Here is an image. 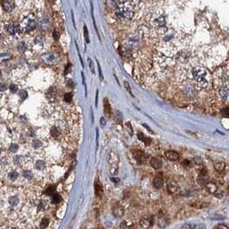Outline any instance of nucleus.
<instances>
[{"instance_id": "nucleus-1", "label": "nucleus", "mask_w": 229, "mask_h": 229, "mask_svg": "<svg viewBox=\"0 0 229 229\" xmlns=\"http://www.w3.org/2000/svg\"><path fill=\"white\" fill-rule=\"evenodd\" d=\"M24 205V198L18 191H10L0 196V209L9 218L15 219Z\"/></svg>"}, {"instance_id": "nucleus-2", "label": "nucleus", "mask_w": 229, "mask_h": 229, "mask_svg": "<svg viewBox=\"0 0 229 229\" xmlns=\"http://www.w3.org/2000/svg\"><path fill=\"white\" fill-rule=\"evenodd\" d=\"M192 80L195 88L203 89L209 87L211 82V74L207 69L198 66L192 71Z\"/></svg>"}, {"instance_id": "nucleus-3", "label": "nucleus", "mask_w": 229, "mask_h": 229, "mask_svg": "<svg viewBox=\"0 0 229 229\" xmlns=\"http://www.w3.org/2000/svg\"><path fill=\"white\" fill-rule=\"evenodd\" d=\"M111 4L114 5L115 14L118 17L125 19H132L134 15L135 2L116 1V2H111Z\"/></svg>"}, {"instance_id": "nucleus-4", "label": "nucleus", "mask_w": 229, "mask_h": 229, "mask_svg": "<svg viewBox=\"0 0 229 229\" xmlns=\"http://www.w3.org/2000/svg\"><path fill=\"white\" fill-rule=\"evenodd\" d=\"M215 82L218 87H229V70L219 69L214 73Z\"/></svg>"}, {"instance_id": "nucleus-5", "label": "nucleus", "mask_w": 229, "mask_h": 229, "mask_svg": "<svg viewBox=\"0 0 229 229\" xmlns=\"http://www.w3.org/2000/svg\"><path fill=\"white\" fill-rule=\"evenodd\" d=\"M35 23H36V16H35V14L30 13V14H28L27 16H25L24 18L22 20L20 26L22 27L23 31L29 32L35 28Z\"/></svg>"}, {"instance_id": "nucleus-6", "label": "nucleus", "mask_w": 229, "mask_h": 229, "mask_svg": "<svg viewBox=\"0 0 229 229\" xmlns=\"http://www.w3.org/2000/svg\"><path fill=\"white\" fill-rule=\"evenodd\" d=\"M4 31L10 36H16L20 35L23 32L22 27L20 26V24L17 23H13V22H7L4 25Z\"/></svg>"}, {"instance_id": "nucleus-7", "label": "nucleus", "mask_w": 229, "mask_h": 229, "mask_svg": "<svg viewBox=\"0 0 229 229\" xmlns=\"http://www.w3.org/2000/svg\"><path fill=\"white\" fill-rule=\"evenodd\" d=\"M152 24L157 29H160L166 26V19L162 15H156L152 18Z\"/></svg>"}, {"instance_id": "nucleus-8", "label": "nucleus", "mask_w": 229, "mask_h": 229, "mask_svg": "<svg viewBox=\"0 0 229 229\" xmlns=\"http://www.w3.org/2000/svg\"><path fill=\"white\" fill-rule=\"evenodd\" d=\"M205 186H206L207 190H208L210 193L213 194V195H214V196H218V197H221V196H223V193L221 192V191L219 189V187L216 185V184H214V182H211V181L207 182V183L205 184Z\"/></svg>"}, {"instance_id": "nucleus-9", "label": "nucleus", "mask_w": 229, "mask_h": 229, "mask_svg": "<svg viewBox=\"0 0 229 229\" xmlns=\"http://www.w3.org/2000/svg\"><path fill=\"white\" fill-rule=\"evenodd\" d=\"M153 224V216L152 215H145L140 220V225L142 228L148 229Z\"/></svg>"}, {"instance_id": "nucleus-10", "label": "nucleus", "mask_w": 229, "mask_h": 229, "mask_svg": "<svg viewBox=\"0 0 229 229\" xmlns=\"http://www.w3.org/2000/svg\"><path fill=\"white\" fill-rule=\"evenodd\" d=\"M5 176L9 179V181H16L20 178V173H18L17 170L12 169V168H7L6 169V173H5Z\"/></svg>"}, {"instance_id": "nucleus-11", "label": "nucleus", "mask_w": 229, "mask_h": 229, "mask_svg": "<svg viewBox=\"0 0 229 229\" xmlns=\"http://www.w3.org/2000/svg\"><path fill=\"white\" fill-rule=\"evenodd\" d=\"M112 213L114 215V216L115 217H123L124 215V208L119 203H116L113 206V209H112Z\"/></svg>"}, {"instance_id": "nucleus-12", "label": "nucleus", "mask_w": 229, "mask_h": 229, "mask_svg": "<svg viewBox=\"0 0 229 229\" xmlns=\"http://www.w3.org/2000/svg\"><path fill=\"white\" fill-rule=\"evenodd\" d=\"M167 191L171 195L177 193L179 191V185L176 181H173V180L169 181L167 183Z\"/></svg>"}, {"instance_id": "nucleus-13", "label": "nucleus", "mask_w": 229, "mask_h": 229, "mask_svg": "<svg viewBox=\"0 0 229 229\" xmlns=\"http://www.w3.org/2000/svg\"><path fill=\"white\" fill-rule=\"evenodd\" d=\"M165 156L171 161H177L180 159V155L179 154L174 151V150H168L166 151L165 153Z\"/></svg>"}, {"instance_id": "nucleus-14", "label": "nucleus", "mask_w": 229, "mask_h": 229, "mask_svg": "<svg viewBox=\"0 0 229 229\" xmlns=\"http://www.w3.org/2000/svg\"><path fill=\"white\" fill-rule=\"evenodd\" d=\"M133 156H134V159L137 160V162L139 164H143L145 161H146V159H147V156L145 155V153L141 150H136L133 152Z\"/></svg>"}, {"instance_id": "nucleus-15", "label": "nucleus", "mask_w": 229, "mask_h": 229, "mask_svg": "<svg viewBox=\"0 0 229 229\" xmlns=\"http://www.w3.org/2000/svg\"><path fill=\"white\" fill-rule=\"evenodd\" d=\"M219 95L224 100H229V87H218Z\"/></svg>"}, {"instance_id": "nucleus-16", "label": "nucleus", "mask_w": 229, "mask_h": 229, "mask_svg": "<svg viewBox=\"0 0 229 229\" xmlns=\"http://www.w3.org/2000/svg\"><path fill=\"white\" fill-rule=\"evenodd\" d=\"M152 185L156 188V189H161L164 185V179H163V176L161 174H157L156 176L154 177L153 181H152Z\"/></svg>"}, {"instance_id": "nucleus-17", "label": "nucleus", "mask_w": 229, "mask_h": 229, "mask_svg": "<svg viewBox=\"0 0 229 229\" xmlns=\"http://www.w3.org/2000/svg\"><path fill=\"white\" fill-rule=\"evenodd\" d=\"M0 4H1L2 7L4 8V9L7 13L11 12L14 9V7H15V3L12 2V1H1Z\"/></svg>"}, {"instance_id": "nucleus-18", "label": "nucleus", "mask_w": 229, "mask_h": 229, "mask_svg": "<svg viewBox=\"0 0 229 229\" xmlns=\"http://www.w3.org/2000/svg\"><path fill=\"white\" fill-rule=\"evenodd\" d=\"M42 59H43V61H44L45 63L53 64V63L58 61L59 57H58V55H56V54L51 53V54H46V55H44V56L42 57Z\"/></svg>"}, {"instance_id": "nucleus-19", "label": "nucleus", "mask_w": 229, "mask_h": 229, "mask_svg": "<svg viewBox=\"0 0 229 229\" xmlns=\"http://www.w3.org/2000/svg\"><path fill=\"white\" fill-rule=\"evenodd\" d=\"M94 187H95V194H96V196H97V197H101L103 196V194H104V189H103V185L100 183L99 180L95 181Z\"/></svg>"}, {"instance_id": "nucleus-20", "label": "nucleus", "mask_w": 229, "mask_h": 229, "mask_svg": "<svg viewBox=\"0 0 229 229\" xmlns=\"http://www.w3.org/2000/svg\"><path fill=\"white\" fill-rule=\"evenodd\" d=\"M150 165L156 170H159L162 167V161L158 158H152L150 160Z\"/></svg>"}, {"instance_id": "nucleus-21", "label": "nucleus", "mask_w": 229, "mask_h": 229, "mask_svg": "<svg viewBox=\"0 0 229 229\" xmlns=\"http://www.w3.org/2000/svg\"><path fill=\"white\" fill-rule=\"evenodd\" d=\"M34 167H35V169L36 172L41 173V172H43L45 170L46 164H45V162L43 160H37L35 163V166H34Z\"/></svg>"}, {"instance_id": "nucleus-22", "label": "nucleus", "mask_w": 229, "mask_h": 229, "mask_svg": "<svg viewBox=\"0 0 229 229\" xmlns=\"http://www.w3.org/2000/svg\"><path fill=\"white\" fill-rule=\"evenodd\" d=\"M214 169H215L217 172L222 173V172H224L225 169H226V164H225V162H223V161H217V162L214 163Z\"/></svg>"}, {"instance_id": "nucleus-23", "label": "nucleus", "mask_w": 229, "mask_h": 229, "mask_svg": "<svg viewBox=\"0 0 229 229\" xmlns=\"http://www.w3.org/2000/svg\"><path fill=\"white\" fill-rule=\"evenodd\" d=\"M137 137H138V139H139V140H141V142H144V144H145V145H147V146L150 145V144H151V142H152L151 138L147 137H146V136H145L144 134H142V133H138Z\"/></svg>"}, {"instance_id": "nucleus-24", "label": "nucleus", "mask_w": 229, "mask_h": 229, "mask_svg": "<svg viewBox=\"0 0 229 229\" xmlns=\"http://www.w3.org/2000/svg\"><path fill=\"white\" fill-rule=\"evenodd\" d=\"M104 113H105L108 117H110V115H111V107H110V105H109V102L108 99H104Z\"/></svg>"}, {"instance_id": "nucleus-25", "label": "nucleus", "mask_w": 229, "mask_h": 229, "mask_svg": "<svg viewBox=\"0 0 229 229\" xmlns=\"http://www.w3.org/2000/svg\"><path fill=\"white\" fill-rule=\"evenodd\" d=\"M158 225H159V227L160 228H166V227L168 225V221H167V219H166V216H164V215L160 216V217L159 218Z\"/></svg>"}, {"instance_id": "nucleus-26", "label": "nucleus", "mask_w": 229, "mask_h": 229, "mask_svg": "<svg viewBox=\"0 0 229 229\" xmlns=\"http://www.w3.org/2000/svg\"><path fill=\"white\" fill-rule=\"evenodd\" d=\"M120 229H133V224L130 221L124 220L120 225Z\"/></svg>"}, {"instance_id": "nucleus-27", "label": "nucleus", "mask_w": 229, "mask_h": 229, "mask_svg": "<svg viewBox=\"0 0 229 229\" xmlns=\"http://www.w3.org/2000/svg\"><path fill=\"white\" fill-rule=\"evenodd\" d=\"M49 225V220L47 217H44L42 218V220L41 221V224H40V228L42 229H47V227Z\"/></svg>"}, {"instance_id": "nucleus-28", "label": "nucleus", "mask_w": 229, "mask_h": 229, "mask_svg": "<svg viewBox=\"0 0 229 229\" xmlns=\"http://www.w3.org/2000/svg\"><path fill=\"white\" fill-rule=\"evenodd\" d=\"M196 227V225L193 222H186L185 223L180 229H195Z\"/></svg>"}, {"instance_id": "nucleus-29", "label": "nucleus", "mask_w": 229, "mask_h": 229, "mask_svg": "<svg viewBox=\"0 0 229 229\" xmlns=\"http://www.w3.org/2000/svg\"><path fill=\"white\" fill-rule=\"evenodd\" d=\"M193 207L196 208V209H203V208H206L207 206H209V203H201V202H195L194 203L191 204Z\"/></svg>"}, {"instance_id": "nucleus-30", "label": "nucleus", "mask_w": 229, "mask_h": 229, "mask_svg": "<svg viewBox=\"0 0 229 229\" xmlns=\"http://www.w3.org/2000/svg\"><path fill=\"white\" fill-rule=\"evenodd\" d=\"M40 27L42 30L44 29H47L48 27V19L47 18H44L41 21V23H40Z\"/></svg>"}, {"instance_id": "nucleus-31", "label": "nucleus", "mask_w": 229, "mask_h": 229, "mask_svg": "<svg viewBox=\"0 0 229 229\" xmlns=\"http://www.w3.org/2000/svg\"><path fill=\"white\" fill-rule=\"evenodd\" d=\"M18 51H19L21 53H24L27 49V46L26 44H25V42H23H23H20V44L18 45Z\"/></svg>"}, {"instance_id": "nucleus-32", "label": "nucleus", "mask_w": 229, "mask_h": 229, "mask_svg": "<svg viewBox=\"0 0 229 229\" xmlns=\"http://www.w3.org/2000/svg\"><path fill=\"white\" fill-rule=\"evenodd\" d=\"M52 201H53V203H60L61 201V196L58 193H54L52 196Z\"/></svg>"}, {"instance_id": "nucleus-33", "label": "nucleus", "mask_w": 229, "mask_h": 229, "mask_svg": "<svg viewBox=\"0 0 229 229\" xmlns=\"http://www.w3.org/2000/svg\"><path fill=\"white\" fill-rule=\"evenodd\" d=\"M84 36H85V40L86 41V43H90V38H89V32L87 29L86 25L84 26Z\"/></svg>"}, {"instance_id": "nucleus-34", "label": "nucleus", "mask_w": 229, "mask_h": 229, "mask_svg": "<svg viewBox=\"0 0 229 229\" xmlns=\"http://www.w3.org/2000/svg\"><path fill=\"white\" fill-rule=\"evenodd\" d=\"M71 100H72V95L71 93L66 94L65 96H64V101L66 102V103H70V102H71Z\"/></svg>"}, {"instance_id": "nucleus-35", "label": "nucleus", "mask_w": 229, "mask_h": 229, "mask_svg": "<svg viewBox=\"0 0 229 229\" xmlns=\"http://www.w3.org/2000/svg\"><path fill=\"white\" fill-rule=\"evenodd\" d=\"M32 146H33L34 149H39V148L42 147V142H41V141L35 139V140L32 142Z\"/></svg>"}, {"instance_id": "nucleus-36", "label": "nucleus", "mask_w": 229, "mask_h": 229, "mask_svg": "<svg viewBox=\"0 0 229 229\" xmlns=\"http://www.w3.org/2000/svg\"><path fill=\"white\" fill-rule=\"evenodd\" d=\"M221 114L224 118H229V107H226L221 110Z\"/></svg>"}, {"instance_id": "nucleus-37", "label": "nucleus", "mask_w": 229, "mask_h": 229, "mask_svg": "<svg viewBox=\"0 0 229 229\" xmlns=\"http://www.w3.org/2000/svg\"><path fill=\"white\" fill-rule=\"evenodd\" d=\"M88 64H89V66H90V71L92 72V74H94V73H95V71H94V64H93L92 60H91L90 58H88Z\"/></svg>"}, {"instance_id": "nucleus-38", "label": "nucleus", "mask_w": 229, "mask_h": 229, "mask_svg": "<svg viewBox=\"0 0 229 229\" xmlns=\"http://www.w3.org/2000/svg\"><path fill=\"white\" fill-rule=\"evenodd\" d=\"M18 145H17V144H11L10 146H9V150L10 151V152H17L18 150Z\"/></svg>"}, {"instance_id": "nucleus-39", "label": "nucleus", "mask_w": 229, "mask_h": 229, "mask_svg": "<svg viewBox=\"0 0 229 229\" xmlns=\"http://www.w3.org/2000/svg\"><path fill=\"white\" fill-rule=\"evenodd\" d=\"M9 89H10V91L11 92H13V93H16L17 91L18 90V87L16 85V84H14V83H11L10 85H9Z\"/></svg>"}, {"instance_id": "nucleus-40", "label": "nucleus", "mask_w": 229, "mask_h": 229, "mask_svg": "<svg viewBox=\"0 0 229 229\" xmlns=\"http://www.w3.org/2000/svg\"><path fill=\"white\" fill-rule=\"evenodd\" d=\"M124 86H125V88H126V89L128 90V92L131 95L133 96V93H132V91H131V88H130V86H129V84H128V82H127V81H125L124 82Z\"/></svg>"}, {"instance_id": "nucleus-41", "label": "nucleus", "mask_w": 229, "mask_h": 229, "mask_svg": "<svg viewBox=\"0 0 229 229\" xmlns=\"http://www.w3.org/2000/svg\"><path fill=\"white\" fill-rule=\"evenodd\" d=\"M97 68H98V71H99V77H100V79L101 81L104 79V77H103V73H102V70H101V66H100V64H99V62L97 60Z\"/></svg>"}, {"instance_id": "nucleus-42", "label": "nucleus", "mask_w": 229, "mask_h": 229, "mask_svg": "<svg viewBox=\"0 0 229 229\" xmlns=\"http://www.w3.org/2000/svg\"><path fill=\"white\" fill-rule=\"evenodd\" d=\"M19 95L20 97L22 98V100H24L27 96H28V94H27L26 91H24V90H22V91H20V93H19Z\"/></svg>"}, {"instance_id": "nucleus-43", "label": "nucleus", "mask_w": 229, "mask_h": 229, "mask_svg": "<svg viewBox=\"0 0 229 229\" xmlns=\"http://www.w3.org/2000/svg\"><path fill=\"white\" fill-rule=\"evenodd\" d=\"M53 39L55 40H58L59 39H60V33L56 30V29H54L53 30Z\"/></svg>"}, {"instance_id": "nucleus-44", "label": "nucleus", "mask_w": 229, "mask_h": 229, "mask_svg": "<svg viewBox=\"0 0 229 229\" xmlns=\"http://www.w3.org/2000/svg\"><path fill=\"white\" fill-rule=\"evenodd\" d=\"M215 229H228V228L225 225V224H219Z\"/></svg>"}, {"instance_id": "nucleus-45", "label": "nucleus", "mask_w": 229, "mask_h": 229, "mask_svg": "<svg viewBox=\"0 0 229 229\" xmlns=\"http://www.w3.org/2000/svg\"><path fill=\"white\" fill-rule=\"evenodd\" d=\"M126 125L128 126V131L130 132V135H133V128H132V126H131V124H130V123H127L126 124Z\"/></svg>"}, {"instance_id": "nucleus-46", "label": "nucleus", "mask_w": 229, "mask_h": 229, "mask_svg": "<svg viewBox=\"0 0 229 229\" xmlns=\"http://www.w3.org/2000/svg\"><path fill=\"white\" fill-rule=\"evenodd\" d=\"M100 124H101V125H102V126H104V125H105L106 120L104 117H102V118H100Z\"/></svg>"}, {"instance_id": "nucleus-47", "label": "nucleus", "mask_w": 229, "mask_h": 229, "mask_svg": "<svg viewBox=\"0 0 229 229\" xmlns=\"http://www.w3.org/2000/svg\"><path fill=\"white\" fill-rule=\"evenodd\" d=\"M70 68H71V64H68L66 66V70H65V75H66V74H67V72H69V71H70Z\"/></svg>"}, {"instance_id": "nucleus-48", "label": "nucleus", "mask_w": 229, "mask_h": 229, "mask_svg": "<svg viewBox=\"0 0 229 229\" xmlns=\"http://www.w3.org/2000/svg\"><path fill=\"white\" fill-rule=\"evenodd\" d=\"M67 84L70 86L71 88H73V87H74V82H72V80H71V79L68 80V81H67Z\"/></svg>"}, {"instance_id": "nucleus-49", "label": "nucleus", "mask_w": 229, "mask_h": 229, "mask_svg": "<svg viewBox=\"0 0 229 229\" xmlns=\"http://www.w3.org/2000/svg\"><path fill=\"white\" fill-rule=\"evenodd\" d=\"M4 89H6V85L4 84V83H1L0 84V90H4Z\"/></svg>"}, {"instance_id": "nucleus-50", "label": "nucleus", "mask_w": 229, "mask_h": 229, "mask_svg": "<svg viewBox=\"0 0 229 229\" xmlns=\"http://www.w3.org/2000/svg\"><path fill=\"white\" fill-rule=\"evenodd\" d=\"M97 100H98V91H97V95H96V106H97Z\"/></svg>"}, {"instance_id": "nucleus-51", "label": "nucleus", "mask_w": 229, "mask_h": 229, "mask_svg": "<svg viewBox=\"0 0 229 229\" xmlns=\"http://www.w3.org/2000/svg\"><path fill=\"white\" fill-rule=\"evenodd\" d=\"M0 77H1V71H0Z\"/></svg>"}, {"instance_id": "nucleus-52", "label": "nucleus", "mask_w": 229, "mask_h": 229, "mask_svg": "<svg viewBox=\"0 0 229 229\" xmlns=\"http://www.w3.org/2000/svg\"><path fill=\"white\" fill-rule=\"evenodd\" d=\"M11 229H19V228H11Z\"/></svg>"}, {"instance_id": "nucleus-53", "label": "nucleus", "mask_w": 229, "mask_h": 229, "mask_svg": "<svg viewBox=\"0 0 229 229\" xmlns=\"http://www.w3.org/2000/svg\"><path fill=\"white\" fill-rule=\"evenodd\" d=\"M0 39H1V35H0Z\"/></svg>"}, {"instance_id": "nucleus-54", "label": "nucleus", "mask_w": 229, "mask_h": 229, "mask_svg": "<svg viewBox=\"0 0 229 229\" xmlns=\"http://www.w3.org/2000/svg\"><path fill=\"white\" fill-rule=\"evenodd\" d=\"M228 191H229V186H228Z\"/></svg>"}, {"instance_id": "nucleus-55", "label": "nucleus", "mask_w": 229, "mask_h": 229, "mask_svg": "<svg viewBox=\"0 0 229 229\" xmlns=\"http://www.w3.org/2000/svg\"><path fill=\"white\" fill-rule=\"evenodd\" d=\"M0 152H1V149H0Z\"/></svg>"}]
</instances>
